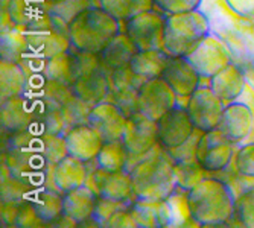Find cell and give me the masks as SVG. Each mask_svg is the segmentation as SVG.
<instances>
[{"label": "cell", "instance_id": "1", "mask_svg": "<svg viewBox=\"0 0 254 228\" xmlns=\"http://www.w3.org/2000/svg\"><path fill=\"white\" fill-rule=\"evenodd\" d=\"M192 221L198 225H218L235 216L236 199L227 182L216 178H202L188 190Z\"/></svg>", "mask_w": 254, "mask_h": 228}, {"label": "cell", "instance_id": "2", "mask_svg": "<svg viewBox=\"0 0 254 228\" xmlns=\"http://www.w3.org/2000/svg\"><path fill=\"white\" fill-rule=\"evenodd\" d=\"M132 189L137 199L166 201L178 187L175 160L165 149L137 163L131 171Z\"/></svg>", "mask_w": 254, "mask_h": 228}, {"label": "cell", "instance_id": "3", "mask_svg": "<svg viewBox=\"0 0 254 228\" xmlns=\"http://www.w3.org/2000/svg\"><path fill=\"white\" fill-rule=\"evenodd\" d=\"M121 23L102 6H90L68 23V35L75 51L101 54L121 32Z\"/></svg>", "mask_w": 254, "mask_h": 228}, {"label": "cell", "instance_id": "4", "mask_svg": "<svg viewBox=\"0 0 254 228\" xmlns=\"http://www.w3.org/2000/svg\"><path fill=\"white\" fill-rule=\"evenodd\" d=\"M210 34V23L199 9L166 14L165 51L171 57H188Z\"/></svg>", "mask_w": 254, "mask_h": 228}, {"label": "cell", "instance_id": "5", "mask_svg": "<svg viewBox=\"0 0 254 228\" xmlns=\"http://www.w3.org/2000/svg\"><path fill=\"white\" fill-rule=\"evenodd\" d=\"M198 9L210 23V32L224 38L235 54L254 34L253 18L238 14L227 0H201Z\"/></svg>", "mask_w": 254, "mask_h": 228}, {"label": "cell", "instance_id": "6", "mask_svg": "<svg viewBox=\"0 0 254 228\" xmlns=\"http://www.w3.org/2000/svg\"><path fill=\"white\" fill-rule=\"evenodd\" d=\"M25 35L29 46V57L41 61H48L72 48L68 23L52 12L44 14L31 23Z\"/></svg>", "mask_w": 254, "mask_h": 228}, {"label": "cell", "instance_id": "7", "mask_svg": "<svg viewBox=\"0 0 254 228\" xmlns=\"http://www.w3.org/2000/svg\"><path fill=\"white\" fill-rule=\"evenodd\" d=\"M125 23V32L134 43L137 51H154L165 48V31H166V15L160 11L148 9Z\"/></svg>", "mask_w": 254, "mask_h": 228}, {"label": "cell", "instance_id": "8", "mask_svg": "<svg viewBox=\"0 0 254 228\" xmlns=\"http://www.w3.org/2000/svg\"><path fill=\"white\" fill-rule=\"evenodd\" d=\"M202 78H213L235 61L232 48L216 34H207L202 41L186 57Z\"/></svg>", "mask_w": 254, "mask_h": 228}, {"label": "cell", "instance_id": "9", "mask_svg": "<svg viewBox=\"0 0 254 228\" xmlns=\"http://www.w3.org/2000/svg\"><path fill=\"white\" fill-rule=\"evenodd\" d=\"M186 110L195 128L207 132L219 126L225 104L210 87H198L189 96Z\"/></svg>", "mask_w": 254, "mask_h": 228}, {"label": "cell", "instance_id": "10", "mask_svg": "<svg viewBox=\"0 0 254 228\" xmlns=\"http://www.w3.org/2000/svg\"><path fill=\"white\" fill-rule=\"evenodd\" d=\"M195 129L196 128L186 110V105L181 107L178 104L157 120L158 145L166 151L175 149L186 143L193 135Z\"/></svg>", "mask_w": 254, "mask_h": 228}, {"label": "cell", "instance_id": "11", "mask_svg": "<svg viewBox=\"0 0 254 228\" xmlns=\"http://www.w3.org/2000/svg\"><path fill=\"white\" fill-rule=\"evenodd\" d=\"M178 95L163 78H151L138 90V111L152 120H158L178 105Z\"/></svg>", "mask_w": 254, "mask_h": 228}, {"label": "cell", "instance_id": "12", "mask_svg": "<svg viewBox=\"0 0 254 228\" xmlns=\"http://www.w3.org/2000/svg\"><path fill=\"white\" fill-rule=\"evenodd\" d=\"M232 143L218 128L202 132L196 146V160L204 171L218 172L225 169L233 157Z\"/></svg>", "mask_w": 254, "mask_h": 228}, {"label": "cell", "instance_id": "13", "mask_svg": "<svg viewBox=\"0 0 254 228\" xmlns=\"http://www.w3.org/2000/svg\"><path fill=\"white\" fill-rule=\"evenodd\" d=\"M108 78L111 102L116 104L128 117L132 116L138 111V90L148 79L134 73L129 65L110 72Z\"/></svg>", "mask_w": 254, "mask_h": 228}, {"label": "cell", "instance_id": "14", "mask_svg": "<svg viewBox=\"0 0 254 228\" xmlns=\"http://www.w3.org/2000/svg\"><path fill=\"white\" fill-rule=\"evenodd\" d=\"M122 142L129 152V157H142L148 154L158 143L157 120H152L140 111L134 113L128 117Z\"/></svg>", "mask_w": 254, "mask_h": 228}, {"label": "cell", "instance_id": "15", "mask_svg": "<svg viewBox=\"0 0 254 228\" xmlns=\"http://www.w3.org/2000/svg\"><path fill=\"white\" fill-rule=\"evenodd\" d=\"M87 181H91V184L88 187L93 189L99 198L127 204L129 198L134 195L131 173L125 169L108 172L98 168L95 172H91L88 175Z\"/></svg>", "mask_w": 254, "mask_h": 228}, {"label": "cell", "instance_id": "16", "mask_svg": "<svg viewBox=\"0 0 254 228\" xmlns=\"http://www.w3.org/2000/svg\"><path fill=\"white\" fill-rule=\"evenodd\" d=\"M63 135L65 139L68 155L79 158L85 163L91 162V160H96L105 143L102 135L90 123L67 126Z\"/></svg>", "mask_w": 254, "mask_h": 228}, {"label": "cell", "instance_id": "17", "mask_svg": "<svg viewBox=\"0 0 254 228\" xmlns=\"http://www.w3.org/2000/svg\"><path fill=\"white\" fill-rule=\"evenodd\" d=\"M37 120V99L31 95H18L2 101V126L8 132L34 128Z\"/></svg>", "mask_w": 254, "mask_h": 228}, {"label": "cell", "instance_id": "18", "mask_svg": "<svg viewBox=\"0 0 254 228\" xmlns=\"http://www.w3.org/2000/svg\"><path fill=\"white\" fill-rule=\"evenodd\" d=\"M128 122L127 114L114 102H101L91 108L88 123L93 126L105 142L122 140Z\"/></svg>", "mask_w": 254, "mask_h": 228}, {"label": "cell", "instance_id": "19", "mask_svg": "<svg viewBox=\"0 0 254 228\" xmlns=\"http://www.w3.org/2000/svg\"><path fill=\"white\" fill-rule=\"evenodd\" d=\"M161 78L174 88L178 98L189 99V96L199 87L202 76L186 57H171Z\"/></svg>", "mask_w": 254, "mask_h": 228}, {"label": "cell", "instance_id": "20", "mask_svg": "<svg viewBox=\"0 0 254 228\" xmlns=\"http://www.w3.org/2000/svg\"><path fill=\"white\" fill-rule=\"evenodd\" d=\"M254 126V111L245 102L236 101L225 105L218 129L233 143L242 142L251 134Z\"/></svg>", "mask_w": 254, "mask_h": 228}, {"label": "cell", "instance_id": "21", "mask_svg": "<svg viewBox=\"0 0 254 228\" xmlns=\"http://www.w3.org/2000/svg\"><path fill=\"white\" fill-rule=\"evenodd\" d=\"M247 75L239 64H228L219 73L210 78V88L224 101L225 105L239 101L247 88Z\"/></svg>", "mask_w": 254, "mask_h": 228}, {"label": "cell", "instance_id": "22", "mask_svg": "<svg viewBox=\"0 0 254 228\" xmlns=\"http://www.w3.org/2000/svg\"><path fill=\"white\" fill-rule=\"evenodd\" d=\"M70 88L79 99L95 107L101 102H105L110 96V78L104 68L99 67L79 75Z\"/></svg>", "mask_w": 254, "mask_h": 228}, {"label": "cell", "instance_id": "23", "mask_svg": "<svg viewBox=\"0 0 254 228\" xmlns=\"http://www.w3.org/2000/svg\"><path fill=\"white\" fill-rule=\"evenodd\" d=\"M99 196L95 190L87 184L68 190L63 195L64 201V215L70 219L76 221L78 224L93 219Z\"/></svg>", "mask_w": 254, "mask_h": 228}, {"label": "cell", "instance_id": "24", "mask_svg": "<svg viewBox=\"0 0 254 228\" xmlns=\"http://www.w3.org/2000/svg\"><path fill=\"white\" fill-rule=\"evenodd\" d=\"M137 227H168L172 225L171 209L168 201L137 199L128 209Z\"/></svg>", "mask_w": 254, "mask_h": 228}, {"label": "cell", "instance_id": "25", "mask_svg": "<svg viewBox=\"0 0 254 228\" xmlns=\"http://www.w3.org/2000/svg\"><path fill=\"white\" fill-rule=\"evenodd\" d=\"M54 182L57 190L65 193L68 190H73L81 187L87 182L88 172L85 168V162L72 155L64 157L61 162L54 165Z\"/></svg>", "mask_w": 254, "mask_h": 228}, {"label": "cell", "instance_id": "26", "mask_svg": "<svg viewBox=\"0 0 254 228\" xmlns=\"http://www.w3.org/2000/svg\"><path fill=\"white\" fill-rule=\"evenodd\" d=\"M43 73L51 81L64 84L67 87H72L81 75L78 55L70 52V49H68L65 52H61V54L52 57L51 59L44 62Z\"/></svg>", "mask_w": 254, "mask_h": 228}, {"label": "cell", "instance_id": "27", "mask_svg": "<svg viewBox=\"0 0 254 228\" xmlns=\"http://www.w3.org/2000/svg\"><path fill=\"white\" fill-rule=\"evenodd\" d=\"M137 52H138L137 48L129 40L127 32H119L99 54L102 68L107 73H110L113 70H118V68L128 67Z\"/></svg>", "mask_w": 254, "mask_h": 228}, {"label": "cell", "instance_id": "28", "mask_svg": "<svg viewBox=\"0 0 254 228\" xmlns=\"http://www.w3.org/2000/svg\"><path fill=\"white\" fill-rule=\"evenodd\" d=\"M51 0H9L6 14L15 26L28 28L31 23L51 12Z\"/></svg>", "mask_w": 254, "mask_h": 228}, {"label": "cell", "instance_id": "29", "mask_svg": "<svg viewBox=\"0 0 254 228\" xmlns=\"http://www.w3.org/2000/svg\"><path fill=\"white\" fill-rule=\"evenodd\" d=\"M171 55L165 49L154 51H138L129 62V67L134 73L145 79L160 78Z\"/></svg>", "mask_w": 254, "mask_h": 228}, {"label": "cell", "instance_id": "30", "mask_svg": "<svg viewBox=\"0 0 254 228\" xmlns=\"http://www.w3.org/2000/svg\"><path fill=\"white\" fill-rule=\"evenodd\" d=\"M0 88H2V101L25 95L28 88V76L23 65L14 61H0Z\"/></svg>", "mask_w": 254, "mask_h": 228}, {"label": "cell", "instance_id": "31", "mask_svg": "<svg viewBox=\"0 0 254 228\" xmlns=\"http://www.w3.org/2000/svg\"><path fill=\"white\" fill-rule=\"evenodd\" d=\"M60 192V190H58ZM55 190H40L32 193L29 202L44 222H51L64 215L63 195Z\"/></svg>", "mask_w": 254, "mask_h": 228}, {"label": "cell", "instance_id": "32", "mask_svg": "<svg viewBox=\"0 0 254 228\" xmlns=\"http://www.w3.org/2000/svg\"><path fill=\"white\" fill-rule=\"evenodd\" d=\"M129 152L122 140H113L105 142L99 155L96 157L98 168L108 171V172H116L124 171L128 165Z\"/></svg>", "mask_w": 254, "mask_h": 228}, {"label": "cell", "instance_id": "33", "mask_svg": "<svg viewBox=\"0 0 254 228\" xmlns=\"http://www.w3.org/2000/svg\"><path fill=\"white\" fill-rule=\"evenodd\" d=\"M98 3L119 21H127L135 14H140L155 6L154 0H98Z\"/></svg>", "mask_w": 254, "mask_h": 228}, {"label": "cell", "instance_id": "34", "mask_svg": "<svg viewBox=\"0 0 254 228\" xmlns=\"http://www.w3.org/2000/svg\"><path fill=\"white\" fill-rule=\"evenodd\" d=\"M2 59L21 62L29 55V46L25 32L18 31H3L2 34V48H0Z\"/></svg>", "mask_w": 254, "mask_h": 228}, {"label": "cell", "instance_id": "35", "mask_svg": "<svg viewBox=\"0 0 254 228\" xmlns=\"http://www.w3.org/2000/svg\"><path fill=\"white\" fill-rule=\"evenodd\" d=\"M37 148H38V152L48 160V163L52 166L68 155L65 139L63 134H38L37 132Z\"/></svg>", "mask_w": 254, "mask_h": 228}, {"label": "cell", "instance_id": "36", "mask_svg": "<svg viewBox=\"0 0 254 228\" xmlns=\"http://www.w3.org/2000/svg\"><path fill=\"white\" fill-rule=\"evenodd\" d=\"M202 166L198 160H190V162H175V178L178 187L184 190H190L193 186L204 178L202 176Z\"/></svg>", "mask_w": 254, "mask_h": 228}, {"label": "cell", "instance_id": "37", "mask_svg": "<svg viewBox=\"0 0 254 228\" xmlns=\"http://www.w3.org/2000/svg\"><path fill=\"white\" fill-rule=\"evenodd\" d=\"M90 6H93L91 0H55L51 5V12L64 18L67 23H70L75 17H78Z\"/></svg>", "mask_w": 254, "mask_h": 228}, {"label": "cell", "instance_id": "38", "mask_svg": "<svg viewBox=\"0 0 254 228\" xmlns=\"http://www.w3.org/2000/svg\"><path fill=\"white\" fill-rule=\"evenodd\" d=\"M235 215L242 225L254 228V187L248 189L236 199Z\"/></svg>", "mask_w": 254, "mask_h": 228}, {"label": "cell", "instance_id": "39", "mask_svg": "<svg viewBox=\"0 0 254 228\" xmlns=\"http://www.w3.org/2000/svg\"><path fill=\"white\" fill-rule=\"evenodd\" d=\"M236 171L248 178H254V143L244 145L235 157Z\"/></svg>", "mask_w": 254, "mask_h": 228}, {"label": "cell", "instance_id": "40", "mask_svg": "<svg viewBox=\"0 0 254 228\" xmlns=\"http://www.w3.org/2000/svg\"><path fill=\"white\" fill-rule=\"evenodd\" d=\"M201 0H154L155 8L165 14H177L198 9Z\"/></svg>", "mask_w": 254, "mask_h": 228}, {"label": "cell", "instance_id": "41", "mask_svg": "<svg viewBox=\"0 0 254 228\" xmlns=\"http://www.w3.org/2000/svg\"><path fill=\"white\" fill-rule=\"evenodd\" d=\"M119 209H127V204L125 202H118V201H111V199H105V198H99L93 219L99 221V224L104 225L111 218V215L114 212H118Z\"/></svg>", "mask_w": 254, "mask_h": 228}, {"label": "cell", "instance_id": "42", "mask_svg": "<svg viewBox=\"0 0 254 228\" xmlns=\"http://www.w3.org/2000/svg\"><path fill=\"white\" fill-rule=\"evenodd\" d=\"M46 222L40 218V215L35 212L34 205L31 202L18 207L17 218H15V225L20 227H40L44 225Z\"/></svg>", "mask_w": 254, "mask_h": 228}, {"label": "cell", "instance_id": "43", "mask_svg": "<svg viewBox=\"0 0 254 228\" xmlns=\"http://www.w3.org/2000/svg\"><path fill=\"white\" fill-rule=\"evenodd\" d=\"M104 225L105 227H137L132 215L127 209H119L118 212H114Z\"/></svg>", "mask_w": 254, "mask_h": 228}, {"label": "cell", "instance_id": "44", "mask_svg": "<svg viewBox=\"0 0 254 228\" xmlns=\"http://www.w3.org/2000/svg\"><path fill=\"white\" fill-rule=\"evenodd\" d=\"M227 2L238 14L254 18V0H227Z\"/></svg>", "mask_w": 254, "mask_h": 228}, {"label": "cell", "instance_id": "45", "mask_svg": "<svg viewBox=\"0 0 254 228\" xmlns=\"http://www.w3.org/2000/svg\"><path fill=\"white\" fill-rule=\"evenodd\" d=\"M51 2H55V0H51Z\"/></svg>", "mask_w": 254, "mask_h": 228}]
</instances>
